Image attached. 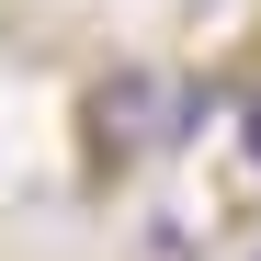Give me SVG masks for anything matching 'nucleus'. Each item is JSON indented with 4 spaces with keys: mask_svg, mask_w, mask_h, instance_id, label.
<instances>
[{
    "mask_svg": "<svg viewBox=\"0 0 261 261\" xmlns=\"http://www.w3.org/2000/svg\"><path fill=\"white\" fill-rule=\"evenodd\" d=\"M170 137H182V114H170V80L159 68H91V91H80V159L102 170H137V159H159Z\"/></svg>",
    "mask_w": 261,
    "mask_h": 261,
    "instance_id": "1",
    "label": "nucleus"
},
{
    "mask_svg": "<svg viewBox=\"0 0 261 261\" xmlns=\"http://www.w3.org/2000/svg\"><path fill=\"white\" fill-rule=\"evenodd\" d=\"M239 137H250V159H261V91H250V102H239Z\"/></svg>",
    "mask_w": 261,
    "mask_h": 261,
    "instance_id": "2",
    "label": "nucleus"
}]
</instances>
